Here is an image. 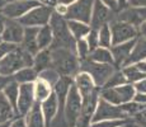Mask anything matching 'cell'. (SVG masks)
I'll use <instances>...</instances> for the list:
<instances>
[{
	"instance_id": "6da1fadb",
	"label": "cell",
	"mask_w": 146,
	"mask_h": 127,
	"mask_svg": "<svg viewBox=\"0 0 146 127\" xmlns=\"http://www.w3.org/2000/svg\"><path fill=\"white\" fill-rule=\"evenodd\" d=\"M51 50V67L60 75L74 76L80 70V60L72 50L56 47Z\"/></svg>"
},
{
	"instance_id": "7a4b0ae2",
	"label": "cell",
	"mask_w": 146,
	"mask_h": 127,
	"mask_svg": "<svg viewBox=\"0 0 146 127\" xmlns=\"http://www.w3.org/2000/svg\"><path fill=\"white\" fill-rule=\"evenodd\" d=\"M50 27L52 29L53 41L50 49H56V47H62V49H69L75 52V38L71 36L67 27V21L64 15H60L55 10L52 12V15L48 22Z\"/></svg>"
},
{
	"instance_id": "3957f363",
	"label": "cell",
	"mask_w": 146,
	"mask_h": 127,
	"mask_svg": "<svg viewBox=\"0 0 146 127\" xmlns=\"http://www.w3.org/2000/svg\"><path fill=\"white\" fill-rule=\"evenodd\" d=\"M33 65V56L24 51L21 46L9 52L0 60V74L5 76H12L18 70L26 66Z\"/></svg>"
},
{
	"instance_id": "277c9868",
	"label": "cell",
	"mask_w": 146,
	"mask_h": 127,
	"mask_svg": "<svg viewBox=\"0 0 146 127\" xmlns=\"http://www.w3.org/2000/svg\"><path fill=\"white\" fill-rule=\"evenodd\" d=\"M116 69H118V67H116L114 65L94 63L89 59L80 61V70L88 72L92 76L97 88H102L109 79V76L116 71Z\"/></svg>"
},
{
	"instance_id": "5b68a950",
	"label": "cell",
	"mask_w": 146,
	"mask_h": 127,
	"mask_svg": "<svg viewBox=\"0 0 146 127\" xmlns=\"http://www.w3.org/2000/svg\"><path fill=\"white\" fill-rule=\"evenodd\" d=\"M81 108H83V98L72 83L64 106V116H65L67 127H75V123L81 113Z\"/></svg>"
},
{
	"instance_id": "8992f818",
	"label": "cell",
	"mask_w": 146,
	"mask_h": 127,
	"mask_svg": "<svg viewBox=\"0 0 146 127\" xmlns=\"http://www.w3.org/2000/svg\"><path fill=\"white\" fill-rule=\"evenodd\" d=\"M109 28L112 33V45H118L123 42L131 41L139 37V29L135 25L127 23V22L119 21L114 18L109 22Z\"/></svg>"
},
{
	"instance_id": "52a82bcc",
	"label": "cell",
	"mask_w": 146,
	"mask_h": 127,
	"mask_svg": "<svg viewBox=\"0 0 146 127\" xmlns=\"http://www.w3.org/2000/svg\"><path fill=\"white\" fill-rule=\"evenodd\" d=\"M52 12H53V8L40 4L37 7L32 8L29 12L26 13L18 21L24 27H42V25L48 24Z\"/></svg>"
},
{
	"instance_id": "ba28073f",
	"label": "cell",
	"mask_w": 146,
	"mask_h": 127,
	"mask_svg": "<svg viewBox=\"0 0 146 127\" xmlns=\"http://www.w3.org/2000/svg\"><path fill=\"white\" fill-rule=\"evenodd\" d=\"M94 0H76L75 3L67 5L65 19H75L84 23H90L92 10H93Z\"/></svg>"
},
{
	"instance_id": "9c48e42d",
	"label": "cell",
	"mask_w": 146,
	"mask_h": 127,
	"mask_svg": "<svg viewBox=\"0 0 146 127\" xmlns=\"http://www.w3.org/2000/svg\"><path fill=\"white\" fill-rule=\"evenodd\" d=\"M116 118H127V117L122 112V109L119 108V106L112 104L99 97L93 117H92V122H98V121H103V120H116Z\"/></svg>"
},
{
	"instance_id": "30bf717a",
	"label": "cell",
	"mask_w": 146,
	"mask_h": 127,
	"mask_svg": "<svg viewBox=\"0 0 146 127\" xmlns=\"http://www.w3.org/2000/svg\"><path fill=\"white\" fill-rule=\"evenodd\" d=\"M37 5H40V3L37 0H15V1H12V3H7L1 8L0 13L5 18L19 19L26 13L29 12L32 8L37 7Z\"/></svg>"
},
{
	"instance_id": "8fae6325",
	"label": "cell",
	"mask_w": 146,
	"mask_h": 127,
	"mask_svg": "<svg viewBox=\"0 0 146 127\" xmlns=\"http://www.w3.org/2000/svg\"><path fill=\"white\" fill-rule=\"evenodd\" d=\"M24 35V25L18 19L5 18L4 29L1 32V39L14 45H21Z\"/></svg>"
},
{
	"instance_id": "7c38bea8",
	"label": "cell",
	"mask_w": 146,
	"mask_h": 127,
	"mask_svg": "<svg viewBox=\"0 0 146 127\" xmlns=\"http://www.w3.org/2000/svg\"><path fill=\"white\" fill-rule=\"evenodd\" d=\"M35 92H33V83L19 84V94H18V116H26L32 106L35 104Z\"/></svg>"
},
{
	"instance_id": "4fadbf2b",
	"label": "cell",
	"mask_w": 146,
	"mask_h": 127,
	"mask_svg": "<svg viewBox=\"0 0 146 127\" xmlns=\"http://www.w3.org/2000/svg\"><path fill=\"white\" fill-rule=\"evenodd\" d=\"M116 15V19L127 22V23L139 28V25L146 21V7H131V5H127L126 8L118 10Z\"/></svg>"
},
{
	"instance_id": "5bb4252c",
	"label": "cell",
	"mask_w": 146,
	"mask_h": 127,
	"mask_svg": "<svg viewBox=\"0 0 146 127\" xmlns=\"http://www.w3.org/2000/svg\"><path fill=\"white\" fill-rule=\"evenodd\" d=\"M112 10L108 7H106L100 0H94V5H93V10H92V17H90V28L93 29H98L100 28L103 24H107L111 22L112 18Z\"/></svg>"
},
{
	"instance_id": "9a60e30c",
	"label": "cell",
	"mask_w": 146,
	"mask_h": 127,
	"mask_svg": "<svg viewBox=\"0 0 146 127\" xmlns=\"http://www.w3.org/2000/svg\"><path fill=\"white\" fill-rule=\"evenodd\" d=\"M135 43H136V38L131 39V41L123 42V43H118V45H112L109 47L112 52V56H113L114 60V66L121 69L123 66V64L126 63V60L128 59L131 51H132Z\"/></svg>"
},
{
	"instance_id": "2e32d148",
	"label": "cell",
	"mask_w": 146,
	"mask_h": 127,
	"mask_svg": "<svg viewBox=\"0 0 146 127\" xmlns=\"http://www.w3.org/2000/svg\"><path fill=\"white\" fill-rule=\"evenodd\" d=\"M72 80H74V85L76 86L78 92L80 93V95H81L83 99L88 98L89 95H90L92 93L97 89V86H95L92 76L89 75L88 72H85V71L79 70L76 74L72 76Z\"/></svg>"
},
{
	"instance_id": "e0dca14e",
	"label": "cell",
	"mask_w": 146,
	"mask_h": 127,
	"mask_svg": "<svg viewBox=\"0 0 146 127\" xmlns=\"http://www.w3.org/2000/svg\"><path fill=\"white\" fill-rule=\"evenodd\" d=\"M37 32L38 27H24L23 39L19 45L22 49L27 51L28 53H31L32 56H35L40 51L37 46Z\"/></svg>"
},
{
	"instance_id": "ac0fdd59",
	"label": "cell",
	"mask_w": 146,
	"mask_h": 127,
	"mask_svg": "<svg viewBox=\"0 0 146 127\" xmlns=\"http://www.w3.org/2000/svg\"><path fill=\"white\" fill-rule=\"evenodd\" d=\"M41 109H42V113H43L46 127H50L52 120L56 117V114L58 113V102H57V98H56L53 92L50 94V97L47 98V99H44L41 103Z\"/></svg>"
},
{
	"instance_id": "d6986e66",
	"label": "cell",
	"mask_w": 146,
	"mask_h": 127,
	"mask_svg": "<svg viewBox=\"0 0 146 127\" xmlns=\"http://www.w3.org/2000/svg\"><path fill=\"white\" fill-rule=\"evenodd\" d=\"M142 60H146V38L139 36V37L136 38V43H135L130 56H128V59L126 60V63L123 64V66L132 65L135 63H139V61H142Z\"/></svg>"
},
{
	"instance_id": "ffe728a7",
	"label": "cell",
	"mask_w": 146,
	"mask_h": 127,
	"mask_svg": "<svg viewBox=\"0 0 146 127\" xmlns=\"http://www.w3.org/2000/svg\"><path fill=\"white\" fill-rule=\"evenodd\" d=\"M24 117L27 121V127H46L43 113L41 109V103H38V102H35L32 108Z\"/></svg>"
},
{
	"instance_id": "44dd1931",
	"label": "cell",
	"mask_w": 146,
	"mask_h": 127,
	"mask_svg": "<svg viewBox=\"0 0 146 127\" xmlns=\"http://www.w3.org/2000/svg\"><path fill=\"white\" fill-rule=\"evenodd\" d=\"M51 50L50 49H43L40 50L35 56H33V65L32 66L36 69V71L40 72L42 70L51 67Z\"/></svg>"
},
{
	"instance_id": "7402d4cb",
	"label": "cell",
	"mask_w": 146,
	"mask_h": 127,
	"mask_svg": "<svg viewBox=\"0 0 146 127\" xmlns=\"http://www.w3.org/2000/svg\"><path fill=\"white\" fill-rule=\"evenodd\" d=\"M88 59L92 61H94V63L114 65V60H113V56H112V52H111V50L107 49V47L98 46L97 49L92 50L90 53H89V56H88Z\"/></svg>"
},
{
	"instance_id": "603a6c76",
	"label": "cell",
	"mask_w": 146,
	"mask_h": 127,
	"mask_svg": "<svg viewBox=\"0 0 146 127\" xmlns=\"http://www.w3.org/2000/svg\"><path fill=\"white\" fill-rule=\"evenodd\" d=\"M67 21V27L71 33V36L75 38V41L80 38H85V36L90 31V25L88 23H84L80 21H75V19H66Z\"/></svg>"
},
{
	"instance_id": "cb8c5ba5",
	"label": "cell",
	"mask_w": 146,
	"mask_h": 127,
	"mask_svg": "<svg viewBox=\"0 0 146 127\" xmlns=\"http://www.w3.org/2000/svg\"><path fill=\"white\" fill-rule=\"evenodd\" d=\"M33 92H35V99L38 103H42L44 99L50 97V94L53 92V88L48 83H46L42 79H38L33 83Z\"/></svg>"
},
{
	"instance_id": "d4e9b609",
	"label": "cell",
	"mask_w": 146,
	"mask_h": 127,
	"mask_svg": "<svg viewBox=\"0 0 146 127\" xmlns=\"http://www.w3.org/2000/svg\"><path fill=\"white\" fill-rule=\"evenodd\" d=\"M38 72L33 66H26L22 67L21 70L12 75L13 80H15L18 84H24V83H35L37 80Z\"/></svg>"
},
{
	"instance_id": "484cf974",
	"label": "cell",
	"mask_w": 146,
	"mask_h": 127,
	"mask_svg": "<svg viewBox=\"0 0 146 127\" xmlns=\"http://www.w3.org/2000/svg\"><path fill=\"white\" fill-rule=\"evenodd\" d=\"M53 41V35H52V29L50 27V24L42 25L38 27V32H37V46L40 50L43 49H50Z\"/></svg>"
},
{
	"instance_id": "4316f807",
	"label": "cell",
	"mask_w": 146,
	"mask_h": 127,
	"mask_svg": "<svg viewBox=\"0 0 146 127\" xmlns=\"http://www.w3.org/2000/svg\"><path fill=\"white\" fill-rule=\"evenodd\" d=\"M3 94L5 95V98L8 99L10 104H12L13 109L15 111V113L18 114V109H17V103H18V94H19V84L15 80H12L5 85L4 90H3Z\"/></svg>"
},
{
	"instance_id": "83f0119b",
	"label": "cell",
	"mask_w": 146,
	"mask_h": 127,
	"mask_svg": "<svg viewBox=\"0 0 146 127\" xmlns=\"http://www.w3.org/2000/svg\"><path fill=\"white\" fill-rule=\"evenodd\" d=\"M15 116H18V114L15 113L12 104L8 102V99L5 98V95L1 92L0 93V123L9 122Z\"/></svg>"
},
{
	"instance_id": "f1b7e54d",
	"label": "cell",
	"mask_w": 146,
	"mask_h": 127,
	"mask_svg": "<svg viewBox=\"0 0 146 127\" xmlns=\"http://www.w3.org/2000/svg\"><path fill=\"white\" fill-rule=\"evenodd\" d=\"M121 70H122V72H123V75H125L127 83H130V84H135L136 81H139V80H141V79L146 78V74L140 71V70L137 69L133 64L121 67Z\"/></svg>"
},
{
	"instance_id": "f546056e",
	"label": "cell",
	"mask_w": 146,
	"mask_h": 127,
	"mask_svg": "<svg viewBox=\"0 0 146 127\" xmlns=\"http://www.w3.org/2000/svg\"><path fill=\"white\" fill-rule=\"evenodd\" d=\"M118 93L119 98H121V104L122 103H126V102H130L133 99L135 94H136V90H135V86L133 84H130V83H126V84H122L119 86H114Z\"/></svg>"
},
{
	"instance_id": "4dcf8cb0",
	"label": "cell",
	"mask_w": 146,
	"mask_h": 127,
	"mask_svg": "<svg viewBox=\"0 0 146 127\" xmlns=\"http://www.w3.org/2000/svg\"><path fill=\"white\" fill-rule=\"evenodd\" d=\"M98 39H99V46L100 47H109L112 46V33L109 23L103 24L100 28H98Z\"/></svg>"
},
{
	"instance_id": "1f68e13d",
	"label": "cell",
	"mask_w": 146,
	"mask_h": 127,
	"mask_svg": "<svg viewBox=\"0 0 146 127\" xmlns=\"http://www.w3.org/2000/svg\"><path fill=\"white\" fill-rule=\"evenodd\" d=\"M131 123V118H116V120H103L92 122L90 127H122Z\"/></svg>"
},
{
	"instance_id": "d6a6232c",
	"label": "cell",
	"mask_w": 146,
	"mask_h": 127,
	"mask_svg": "<svg viewBox=\"0 0 146 127\" xmlns=\"http://www.w3.org/2000/svg\"><path fill=\"white\" fill-rule=\"evenodd\" d=\"M99 97L109 103L116 104V106L121 104V98L116 88H99Z\"/></svg>"
},
{
	"instance_id": "836d02e7",
	"label": "cell",
	"mask_w": 146,
	"mask_h": 127,
	"mask_svg": "<svg viewBox=\"0 0 146 127\" xmlns=\"http://www.w3.org/2000/svg\"><path fill=\"white\" fill-rule=\"evenodd\" d=\"M60 74H58L57 71H56L53 67H47V69L42 70V71L38 72V79H42V80H44L46 83H48L53 88V85H55L56 83H57V80L60 79Z\"/></svg>"
},
{
	"instance_id": "e575fe53",
	"label": "cell",
	"mask_w": 146,
	"mask_h": 127,
	"mask_svg": "<svg viewBox=\"0 0 146 127\" xmlns=\"http://www.w3.org/2000/svg\"><path fill=\"white\" fill-rule=\"evenodd\" d=\"M126 83H127V80H126V78H125V75H123L122 70H121V69H116V71L109 76V79L107 80V83L102 86V88H114V86H119V85L126 84Z\"/></svg>"
},
{
	"instance_id": "d590c367",
	"label": "cell",
	"mask_w": 146,
	"mask_h": 127,
	"mask_svg": "<svg viewBox=\"0 0 146 127\" xmlns=\"http://www.w3.org/2000/svg\"><path fill=\"white\" fill-rule=\"evenodd\" d=\"M75 53H76L78 59L80 61L88 59L89 53H90V49H89V45L85 41V38H80L76 41V43H75Z\"/></svg>"
},
{
	"instance_id": "8d00e7d4",
	"label": "cell",
	"mask_w": 146,
	"mask_h": 127,
	"mask_svg": "<svg viewBox=\"0 0 146 127\" xmlns=\"http://www.w3.org/2000/svg\"><path fill=\"white\" fill-rule=\"evenodd\" d=\"M119 108L122 109V112L125 113V116L127 118H132L133 116L140 111L141 104L137 103V102H135V100H130V102H126V103L119 104Z\"/></svg>"
},
{
	"instance_id": "74e56055",
	"label": "cell",
	"mask_w": 146,
	"mask_h": 127,
	"mask_svg": "<svg viewBox=\"0 0 146 127\" xmlns=\"http://www.w3.org/2000/svg\"><path fill=\"white\" fill-rule=\"evenodd\" d=\"M85 41L88 42L90 51L94 50V49H97V47L99 46V39H98V29H93V28H90L89 33L85 36Z\"/></svg>"
},
{
	"instance_id": "f35d334b",
	"label": "cell",
	"mask_w": 146,
	"mask_h": 127,
	"mask_svg": "<svg viewBox=\"0 0 146 127\" xmlns=\"http://www.w3.org/2000/svg\"><path fill=\"white\" fill-rule=\"evenodd\" d=\"M19 45H14V43H10V42H5L1 39L0 42V60H1L4 56H7L9 52H12L13 50H15Z\"/></svg>"
},
{
	"instance_id": "ab89813d",
	"label": "cell",
	"mask_w": 146,
	"mask_h": 127,
	"mask_svg": "<svg viewBox=\"0 0 146 127\" xmlns=\"http://www.w3.org/2000/svg\"><path fill=\"white\" fill-rule=\"evenodd\" d=\"M131 120L136 121L137 123H140V125H142V126H146V104H141L140 111L137 112Z\"/></svg>"
},
{
	"instance_id": "60d3db41",
	"label": "cell",
	"mask_w": 146,
	"mask_h": 127,
	"mask_svg": "<svg viewBox=\"0 0 146 127\" xmlns=\"http://www.w3.org/2000/svg\"><path fill=\"white\" fill-rule=\"evenodd\" d=\"M9 127H27V121L24 116H15L9 121Z\"/></svg>"
},
{
	"instance_id": "b9f144b4",
	"label": "cell",
	"mask_w": 146,
	"mask_h": 127,
	"mask_svg": "<svg viewBox=\"0 0 146 127\" xmlns=\"http://www.w3.org/2000/svg\"><path fill=\"white\" fill-rule=\"evenodd\" d=\"M133 86L137 93H146V78L136 81V83L133 84Z\"/></svg>"
},
{
	"instance_id": "7bdbcfd3",
	"label": "cell",
	"mask_w": 146,
	"mask_h": 127,
	"mask_svg": "<svg viewBox=\"0 0 146 127\" xmlns=\"http://www.w3.org/2000/svg\"><path fill=\"white\" fill-rule=\"evenodd\" d=\"M100 1H102L106 7H108L112 12H116V13L118 12V3H117V0H100Z\"/></svg>"
},
{
	"instance_id": "ee69618b",
	"label": "cell",
	"mask_w": 146,
	"mask_h": 127,
	"mask_svg": "<svg viewBox=\"0 0 146 127\" xmlns=\"http://www.w3.org/2000/svg\"><path fill=\"white\" fill-rule=\"evenodd\" d=\"M132 100L137 102V103H140V104H146V93H137L136 92Z\"/></svg>"
},
{
	"instance_id": "f6af8a7d",
	"label": "cell",
	"mask_w": 146,
	"mask_h": 127,
	"mask_svg": "<svg viewBox=\"0 0 146 127\" xmlns=\"http://www.w3.org/2000/svg\"><path fill=\"white\" fill-rule=\"evenodd\" d=\"M12 80V76H5V75H1L0 74V93L4 90L5 85H7L9 81Z\"/></svg>"
},
{
	"instance_id": "bcb514c9",
	"label": "cell",
	"mask_w": 146,
	"mask_h": 127,
	"mask_svg": "<svg viewBox=\"0 0 146 127\" xmlns=\"http://www.w3.org/2000/svg\"><path fill=\"white\" fill-rule=\"evenodd\" d=\"M131 7H146V0H127Z\"/></svg>"
},
{
	"instance_id": "7dc6e473",
	"label": "cell",
	"mask_w": 146,
	"mask_h": 127,
	"mask_svg": "<svg viewBox=\"0 0 146 127\" xmlns=\"http://www.w3.org/2000/svg\"><path fill=\"white\" fill-rule=\"evenodd\" d=\"M133 65H135V66H136L137 69H139L141 72H144V74H146V60L139 61V63H135Z\"/></svg>"
},
{
	"instance_id": "c3c4849f",
	"label": "cell",
	"mask_w": 146,
	"mask_h": 127,
	"mask_svg": "<svg viewBox=\"0 0 146 127\" xmlns=\"http://www.w3.org/2000/svg\"><path fill=\"white\" fill-rule=\"evenodd\" d=\"M139 35H140V37H144V38H146V21L145 22H142L141 24L139 25Z\"/></svg>"
},
{
	"instance_id": "681fc988",
	"label": "cell",
	"mask_w": 146,
	"mask_h": 127,
	"mask_svg": "<svg viewBox=\"0 0 146 127\" xmlns=\"http://www.w3.org/2000/svg\"><path fill=\"white\" fill-rule=\"evenodd\" d=\"M37 1L42 5H47V7H51V8H53L58 3L57 0H37Z\"/></svg>"
},
{
	"instance_id": "f907efd6",
	"label": "cell",
	"mask_w": 146,
	"mask_h": 127,
	"mask_svg": "<svg viewBox=\"0 0 146 127\" xmlns=\"http://www.w3.org/2000/svg\"><path fill=\"white\" fill-rule=\"evenodd\" d=\"M117 3H118V10L123 9V8H126L128 5L127 0H117Z\"/></svg>"
},
{
	"instance_id": "816d5d0a",
	"label": "cell",
	"mask_w": 146,
	"mask_h": 127,
	"mask_svg": "<svg viewBox=\"0 0 146 127\" xmlns=\"http://www.w3.org/2000/svg\"><path fill=\"white\" fill-rule=\"evenodd\" d=\"M4 24H5V17L0 13V35H1L3 29H4Z\"/></svg>"
},
{
	"instance_id": "f5cc1de1",
	"label": "cell",
	"mask_w": 146,
	"mask_h": 127,
	"mask_svg": "<svg viewBox=\"0 0 146 127\" xmlns=\"http://www.w3.org/2000/svg\"><path fill=\"white\" fill-rule=\"evenodd\" d=\"M58 3H61V4H65V5H70L72 4V3H75L76 0H57Z\"/></svg>"
},
{
	"instance_id": "db71d44e",
	"label": "cell",
	"mask_w": 146,
	"mask_h": 127,
	"mask_svg": "<svg viewBox=\"0 0 146 127\" xmlns=\"http://www.w3.org/2000/svg\"><path fill=\"white\" fill-rule=\"evenodd\" d=\"M5 4H7V3H5V1H4V0H0V10H1V8H3V7H4V5H5Z\"/></svg>"
},
{
	"instance_id": "11a10c76",
	"label": "cell",
	"mask_w": 146,
	"mask_h": 127,
	"mask_svg": "<svg viewBox=\"0 0 146 127\" xmlns=\"http://www.w3.org/2000/svg\"><path fill=\"white\" fill-rule=\"evenodd\" d=\"M0 127H9V122H5V123H0Z\"/></svg>"
},
{
	"instance_id": "9f6ffc18",
	"label": "cell",
	"mask_w": 146,
	"mask_h": 127,
	"mask_svg": "<svg viewBox=\"0 0 146 127\" xmlns=\"http://www.w3.org/2000/svg\"><path fill=\"white\" fill-rule=\"evenodd\" d=\"M5 3H12V1H15V0H4Z\"/></svg>"
},
{
	"instance_id": "6f0895ef",
	"label": "cell",
	"mask_w": 146,
	"mask_h": 127,
	"mask_svg": "<svg viewBox=\"0 0 146 127\" xmlns=\"http://www.w3.org/2000/svg\"><path fill=\"white\" fill-rule=\"evenodd\" d=\"M0 42H1V36H0Z\"/></svg>"
},
{
	"instance_id": "680465c9",
	"label": "cell",
	"mask_w": 146,
	"mask_h": 127,
	"mask_svg": "<svg viewBox=\"0 0 146 127\" xmlns=\"http://www.w3.org/2000/svg\"><path fill=\"white\" fill-rule=\"evenodd\" d=\"M136 127H139V126H136ZM141 127H146V126H141Z\"/></svg>"
}]
</instances>
